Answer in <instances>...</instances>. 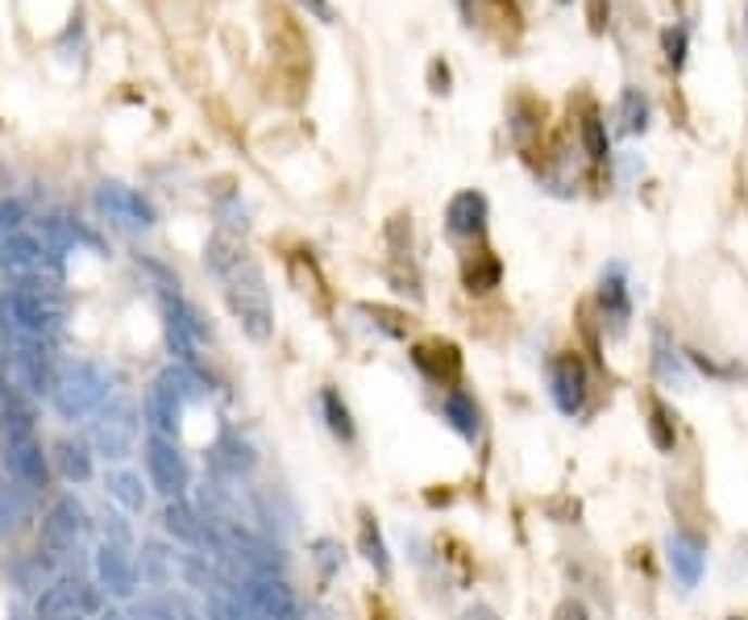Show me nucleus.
<instances>
[{
    "mask_svg": "<svg viewBox=\"0 0 748 620\" xmlns=\"http://www.w3.org/2000/svg\"><path fill=\"white\" fill-rule=\"evenodd\" d=\"M321 412H325V425L333 437H341V442H353V417H350V405L333 392V387H325L321 392Z\"/></svg>",
    "mask_w": 748,
    "mask_h": 620,
    "instance_id": "5701e85b",
    "label": "nucleus"
},
{
    "mask_svg": "<svg viewBox=\"0 0 748 620\" xmlns=\"http://www.w3.org/2000/svg\"><path fill=\"white\" fill-rule=\"evenodd\" d=\"M54 467H59V475L67 479V483H88L92 479V454H88V446L63 437L54 446Z\"/></svg>",
    "mask_w": 748,
    "mask_h": 620,
    "instance_id": "aec40b11",
    "label": "nucleus"
},
{
    "mask_svg": "<svg viewBox=\"0 0 748 620\" xmlns=\"http://www.w3.org/2000/svg\"><path fill=\"white\" fill-rule=\"evenodd\" d=\"M79 533H84V508H79L75 496H59L50 504L47 521H42V549L59 558L79 542Z\"/></svg>",
    "mask_w": 748,
    "mask_h": 620,
    "instance_id": "f8f14e48",
    "label": "nucleus"
},
{
    "mask_svg": "<svg viewBox=\"0 0 748 620\" xmlns=\"http://www.w3.org/2000/svg\"><path fill=\"white\" fill-rule=\"evenodd\" d=\"M104 487H109V496L117 504H125L129 512H141V508H146V492H141V479L134 475V471H109Z\"/></svg>",
    "mask_w": 748,
    "mask_h": 620,
    "instance_id": "393cba45",
    "label": "nucleus"
},
{
    "mask_svg": "<svg viewBox=\"0 0 748 620\" xmlns=\"http://www.w3.org/2000/svg\"><path fill=\"white\" fill-rule=\"evenodd\" d=\"M104 396H109V375L96 362H84V358L59 362L54 387H50V405L63 421H79V417L96 412L104 405Z\"/></svg>",
    "mask_w": 748,
    "mask_h": 620,
    "instance_id": "20e7f679",
    "label": "nucleus"
},
{
    "mask_svg": "<svg viewBox=\"0 0 748 620\" xmlns=\"http://www.w3.org/2000/svg\"><path fill=\"white\" fill-rule=\"evenodd\" d=\"M312 549H316V562H321V571L328 579V574L337 571V562H341V549H337V542H328V537H321Z\"/></svg>",
    "mask_w": 748,
    "mask_h": 620,
    "instance_id": "7c9ffc66",
    "label": "nucleus"
},
{
    "mask_svg": "<svg viewBox=\"0 0 748 620\" xmlns=\"http://www.w3.org/2000/svg\"><path fill=\"white\" fill-rule=\"evenodd\" d=\"M163 525L166 533H175L179 542H200V525H196V517H191V508L187 504H166V512H163Z\"/></svg>",
    "mask_w": 748,
    "mask_h": 620,
    "instance_id": "cd10ccee",
    "label": "nucleus"
},
{
    "mask_svg": "<svg viewBox=\"0 0 748 620\" xmlns=\"http://www.w3.org/2000/svg\"><path fill=\"white\" fill-rule=\"evenodd\" d=\"M204 263H209V271L225 287V300H229L234 317L241 321V330L254 342H266L271 330H275V312H271L266 280H262L258 263L250 259V250L229 230H216L209 250H204Z\"/></svg>",
    "mask_w": 748,
    "mask_h": 620,
    "instance_id": "f257e3e1",
    "label": "nucleus"
},
{
    "mask_svg": "<svg viewBox=\"0 0 748 620\" xmlns=\"http://www.w3.org/2000/svg\"><path fill=\"white\" fill-rule=\"evenodd\" d=\"M578 134H583V150L590 163H608L611 146H608V129H603V117L595 104H586L583 121H578Z\"/></svg>",
    "mask_w": 748,
    "mask_h": 620,
    "instance_id": "412c9836",
    "label": "nucleus"
},
{
    "mask_svg": "<svg viewBox=\"0 0 748 620\" xmlns=\"http://www.w3.org/2000/svg\"><path fill=\"white\" fill-rule=\"evenodd\" d=\"M146 471H150V483L163 492V496H171V500H179L187 487V462L184 454L175 450V442H166V437H159V433H150L146 437Z\"/></svg>",
    "mask_w": 748,
    "mask_h": 620,
    "instance_id": "6e6552de",
    "label": "nucleus"
},
{
    "mask_svg": "<svg viewBox=\"0 0 748 620\" xmlns=\"http://www.w3.org/2000/svg\"><path fill=\"white\" fill-rule=\"evenodd\" d=\"M558 620H586V608L578 604V599H565L558 608Z\"/></svg>",
    "mask_w": 748,
    "mask_h": 620,
    "instance_id": "f704fd0d",
    "label": "nucleus"
},
{
    "mask_svg": "<svg viewBox=\"0 0 748 620\" xmlns=\"http://www.w3.org/2000/svg\"><path fill=\"white\" fill-rule=\"evenodd\" d=\"M96 204H100V213H109L117 225H125V230H150V225H154L150 200H146L141 191L125 188V184H100Z\"/></svg>",
    "mask_w": 748,
    "mask_h": 620,
    "instance_id": "9b49d317",
    "label": "nucleus"
},
{
    "mask_svg": "<svg viewBox=\"0 0 748 620\" xmlns=\"http://www.w3.org/2000/svg\"><path fill=\"white\" fill-rule=\"evenodd\" d=\"M441 412H445V421H449V430L462 433L466 442H474L478 430H483V412H478V405H474V396L462 392V387H453V392L445 396Z\"/></svg>",
    "mask_w": 748,
    "mask_h": 620,
    "instance_id": "a211bd4d",
    "label": "nucleus"
},
{
    "mask_svg": "<svg viewBox=\"0 0 748 620\" xmlns=\"http://www.w3.org/2000/svg\"><path fill=\"white\" fill-rule=\"evenodd\" d=\"M499 280H503V263H499V255L487 250V246L470 250L466 259H462V287H466L470 296L491 292V287H499Z\"/></svg>",
    "mask_w": 748,
    "mask_h": 620,
    "instance_id": "f3484780",
    "label": "nucleus"
},
{
    "mask_svg": "<svg viewBox=\"0 0 748 620\" xmlns=\"http://www.w3.org/2000/svg\"><path fill=\"white\" fill-rule=\"evenodd\" d=\"M608 0H590V34H603L608 29V13H603Z\"/></svg>",
    "mask_w": 748,
    "mask_h": 620,
    "instance_id": "72a5a7b5",
    "label": "nucleus"
},
{
    "mask_svg": "<svg viewBox=\"0 0 748 620\" xmlns=\"http://www.w3.org/2000/svg\"><path fill=\"white\" fill-rule=\"evenodd\" d=\"M4 467H9V479L29 487V492H42L50 483L47 454H42V442H38L25 408L4 412Z\"/></svg>",
    "mask_w": 748,
    "mask_h": 620,
    "instance_id": "7ed1b4c3",
    "label": "nucleus"
},
{
    "mask_svg": "<svg viewBox=\"0 0 748 620\" xmlns=\"http://www.w3.org/2000/svg\"><path fill=\"white\" fill-rule=\"evenodd\" d=\"M620 125H624V134L649 129V96L640 88H624V96H620Z\"/></svg>",
    "mask_w": 748,
    "mask_h": 620,
    "instance_id": "a878e982",
    "label": "nucleus"
},
{
    "mask_svg": "<svg viewBox=\"0 0 748 620\" xmlns=\"http://www.w3.org/2000/svg\"><path fill=\"white\" fill-rule=\"evenodd\" d=\"M586 392H590V375H586L583 358L574 355V350H561V355L549 358V396H553V405L565 417L583 412Z\"/></svg>",
    "mask_w": 748,
    "mask_h": 620,
    "instance_id": "0eeeda50",
    "label": "nucleus"
},
{
    "mask_svg": "<svg viewBox=\"0 0 748 620\" xmlns=\"http://www.w3.org/2000/svg\"><path fill=\"white\" fill-rule=\"evenodd\" d=\"M362 312H366V317H374V325H378V330H387L391 337H408V325H412V321H408L403 312L383 309V305H362Z\"/></svg>",
    "mask_w": 748,
    "mask_h": 620,
    "instance_id": "c756f323",
    "label": "nucleus"
},
{
    "mask_svg": "<svg viewBox=\"0 0 748 620\" xmlns=\"http://www.w3.org/2000/svg\"><path fill=\"white\" fill-rule=\"evenodd\" d=\"M670 558H674V571L682 574V583H695L702 571V546L695 542V537H686V533H678L674 542H670Z\"/></svg>",
    "mask_w": 748,
    "mask_h": 620,
    "instance_id": "b1692460",
    "label": "nucleus"
},
{
    "mask_svg": "<svg viewBox=\"0 0 748 620\" xmlns=\"http://www.w3.org/2000/svg\"><path fill=\"white\" fill-rule=\"evenodd\" d=\"M246 599L254 604V612L262 620H304V608H300V599H296V592L287 587V583H279V579H250L246 583Z\"/></svg>",
    "mask_w": 748,
    "mask_h": 620,
    "instance_id": "ddd939ff",
    "label": "nucleus"
},
{
    "mask_svg": "<svg viewBox=\"0 0 748 620\" xmlns=\"http://www.w3.org/2000/svg\"><path fill=\"white\" fill-rule=\"evenodd\" d=\"M200 375L191 371V367H171V371H163L159 380L150 383V392H146V421H150V430L159 433V437H171V433L179 430V417H184V400H191V396H200Z\"/></svg>",
    "mask_w": 748,
    "mask_h": 620,
    "instance_id": "39448f33",
    "label": "nucleus"
},
{
    "mask_svg": "<svg viewBox=\"0 0 748 620\" xmlns=\"http://www.w3.org/2000/svg\"><path fill=\"white\" fill-rule=\"evenodd\" d=\"M25 517H29V508H25L22 483L13 487V483L0 479V533H4V537L17 533V529L25 525Z\"/></svg>",
    "mask_w": 748,
    "mask_h": 620,
    "instance_id": "4be33fe9",
    "label": "nucleus"
},
{
    "mask_svg": "<svg viewBox=\"0 0 748 620\" xmlns=\"http://www.w3.org/2000/svg\"><path fill=\"white\" fill-rule=\"evenodd\" d=\"M686 42H690V29L682 22H674L665 34H661V50H665V63L674 67V72H682L686 67Z\"/></svg>",
    "mask_w": 748,
    "mask_h": 620,
    "instance_id": "c85d7f7f",
    "label": "nucleus"
},
{
    "mask_svg": "<svg viewBox=\"0 0 748 620\" xmlns=\"http://www.w3.org/2000/svg\"><path fill=\"white\" fill-rule=\"evenodd\" d=\"M63 334V305L47 284H22L0 292V346H50Z\"/></svg>",
    "mask_w": 748,
    "mask_h": 620,
    "instance_id": "f03ea898",
    "label": "nucleus"
},
{
    "mask_svg": "<svg viewBox=\"0 0 748 620\" xmlns=\"http://www.w3.org/2000/svg\"><path fill=\"white\" fill-rule=\"evenodd\" d=\"M458 9H462V13H466V9H470V0H458Z\"/></svg>",
    "mask_w": 748,
    "mask_h": 620,
    "instance_id": "58836bf2",
    "label": "nucleus"
},
{
    "mask_svg": "<svg viewBox=\"0 0 748 620\" xmlns=\"http://www.w3.org/2000/svg\"><path fill=\"white\" fill-rule=\"evenodd\" d=\"M561 4H565V0H561Z\"/></svg>",
    "mask_w": 748,
    "mask_h": 620,
    "instance_id": "ea45409f",
    "label": "nucleus"
},
{
    "mask_svg": "<svg viewBox=\"0 0 748 620\" xmlns=\"http://www.w3.org/2000/svg\"><path fill=\"white\" fill-rule=\"evenodd\" d=\"M96 579H100V587L113 592V596H134V587H138V567H134L129 549L117 546V542H104V546L96 549Z\"/></svg>",
    "mask_w": 748,
    "mask_h": 620,
    "instance_id": "4468645a",
    "label": "nucleus"
},
{
    "mask_svg": "<svg viewBox=\"0 0 748 620\" xmlns=\"http://www.w3.org/2000/svg\"><path fill=\"white\" fill-rule=\"evenodd\" d=\"M599 309L608 317L615 330H624L632 317V300H628V280H624V266L611 263L599 280Z\"/></svg>",
    "mask_w": 748,
    "mask_h": 620,
    "instance_id": "dca6fc26",
    "label": "nucleus"
},
{
    "mask_svg": "<svg viewBox=\"0 0 748 620\" xmlns=\"http://www.w3.org/2000/svg\"><path fill=\"white\" fill-rule=\"evenodd\" d=\"M358 549H362V558L371 562L374 571H378V579H387V574H391L387 542H383V533H378V521H374L366 508H362V521H358Z\"/></svg>",
    "mask_w": 748,
    "mask_h": 620,
    "instance_id": "6ab92c4d",
    "label": "nucleus"
},
{
    "mask_svg": "<svg viewBox=\"0 0 748 620\" xmlns=\"http://www.w3.org/2000/svg\"><path fill=\"white\" fill-rule=\"evenodd\" d=\"M412 367H416L428 383L453 392V383L462 380V350H458L453 342H445V337H424V342L412 346Z\"/></svg>",
    "mask_w": 748,
    "mask_h": 620,
    "instance_id": "1a4fd4ad",
    "label": "nucleus"
},
{
    "mask_svg": "<svg viewBox=\"0 0 748 620\" xmlns=\"http://www.w3.org/2000/svg\"><path fill=\"white\" fill-rule=\"evenodd\" d=\"M100 620H129V617H125V612H104Z\"/></svg>",
    "mask_w": 748,
    "mask_h": 620,
    "instance_id": "4c0bfd02",
    "label": "nucleus"
},
{
    "mask_svg": "<svg viewBox=\"0 0 748 620\" xmlns=\"http://www.w3.org/2000/svg\"><path fill=\"white\" fill-rule=\"evenodd\" d=\"M487 196L483 191H458L453 200H449V209H445V230H449V238H483L487 234Z\"/></svg>",
    "mask_w": 748,
    "mask_h": 620,
    "instance_id": "2eb2a0df",
    "label": "nucleus"
},
{
    "mask_svg": "<svg viewBox=\"0 0 748 620\" xmlns=\"http://www.w3.org/2000/svg\"><path fill=\"white\" fill-rule=\"evenodd\" d=\"M163 317H166V342H171V350L179 355L184 367H191L200 358V350L209 346V325L200 321V312L191 309L179 292L175 296L163 292Z\"/></svg>",
    "mask_w": 748,
    "mask_h": 620,
    "instance_id": "423d86ee",
    "label": "nucleus"
},
{
    "mask_svg": "<svg viewBox=\"0 0 748 620\" xmlns=\"http://www.w3.org/2000/svg\"><path fill=\"white\" fill-rule=\"evenodd\" d=\"M371 620H396V617H391L387 608H378V604H374V608H371Z\"/></svg>",
    "mask_w": 748,
    "mask_h": 620,
    "instance_id": "e433bc0d",
    "label": "nucleus"
},
{
    "mask_svg": "<svg viewBox=\"0 0 748 620\" xmlns=\"http://www.w3.org/2000/svg\"><path fill=\"white\" fill-rule=\"evenodd\" d=\"M104 537H109V542H117V546H129V529L121 525L117 512H109V517H104Z\"/></svg>",
    "mask_w": 748,
    "mask_h": 620,
    "instance_id": "473e14b6",
    "label": "nucleus"
},
{
    "mask_svg": "<svg viewBox=\"0 0 748 620\" xmlns=\"http://www.w3.org/2000/svg\"><path fill=\"white\" fill-rule=\"evenodd\" d=\"M428 84H433V92H449V63L445 59H433L428 63Z\"/></svg>",
    "mask_w": 748,
    "mask_h": 620,
    "instance_id": "2f4dec72",
    "label": "nucleus"
},
{
    "mask_svg": "<svg viewBox=\"0 0 748 620\" xmlns=\"http://www.w3.org/2000/svg\"><path fill=\"white\" fill-rule=\"evenodd\" d=\"M645 408H649V437H653V446H657V450H674V442H678L674 412L661 405L657 396H649V400H645Z\"/></svg>",
    "mask_w": 748,
    "mask_h": 620,
    "instance_id": "bb28decb",
    "label": "nucleus"
},
{
    "mask_svg": "<svg viewBox=\"0 0 748 620\" xmlns=\"http://www.w3.org/2000/svg\"><path fill=\"white\" fill-rule=\"evenodd\" d=\"M92 442H96V450L100 454H109V458H125V454L134 450V442H138L134 408L129 405L100 408V417H96V425H92Z\"/></svg>",
    "mask_w": 748,
    "mask_h": 620,
    "instance_id": "9d476101",
    "label": "nucleus"
},
{
    "mask_svg": "<svg viewBox=\"0 0 748 620\" xmlns=\"http://www.w3.org/2000/svg\"><path fill=\"white\" fill-rule=\"evenodd\" d=\"M462 620H495V612H491V608H470Z\"/></svg>",
    "mask_w": 748,
    "mask_h": 620,
    "instance_id": "c9c22d12",
    "label": "nucleus"
}]
</instances>
